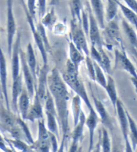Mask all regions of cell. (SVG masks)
<instances>
[{
	"instance_id": "25",
	"label": "cell",
	"mask_w": 137,
	"mask_h": 152,
	"mask_svg": "<svg viewBox=\"0 0 137 152\" xmlns=\"http://www.w3.org/2000/svg\"><path fill=\"white\" fill-rule=\"evenodd\" d=\"M104 88H105V91H106L107 94H108V97H109L111 104L113 105L114 108H115V105H116V102L118 98L115 80L111 77V75H108V78L106 80V84H105Z\"/></svg>"
},
{
	"instance_id": "32",
	"label": "cell",
	"mask_w": 137,
	"mask_h": 152,
	"mask_svg": "<svg viewBox=\"0 0 137 152\" xmlns=\"http://www.w3.org/2000/svg\"><path fill=\"white\" fill-rule=\"evenodd\" d=\"M45 114L47 117V128L48 131L53 133L58 137V124H57L56 116H55L53 114L49 113V112H45Z\"/></svg>"
},
{
	"instance_id": "21",
	"label": "cell",
	"mask_w": 137,
	"mask_h": 152,
	"mask_svg": "<svg viewBox=\"0 0 137 152\" xmlns=\"http://www.w3.org/2000/svg\"><path fill=\"white\" fill-rule=\"evenodd\" d=\"M69 60L74 65L76 69L78 70L81 63L85 60V57L84 56V53L80 51L72 42H69Z\"/></svg>"
},
{
	"instance_id": "19",
	"label": "cell",
	"mask_w": 137,
	"mask_h": 152,
	"mask_svg": "<svg viewBox=\"0 0 137 152\" xmlns=\"http://www.w3.org/2000/svg\"><path fill=\"white\" fill-rule=\"evenodd\" d=\"M22 74H20L18 78L13 80L12 84V94H11V107L13 109L14 112L16 113L18 112V101L23 89V82H22Z\"/></svg>"
},
{
	"instance_id": "52",
	"label": "cell",
	"mask_w": 137,
	"mask_h": 152,
	"mask_svg": "<svg viewBox=\"0 0 137 152\" xmlns=\"http://www.w3.org/2000/svg\"><path fill=\"white\" fill-rule=\"evenodd\" d=\"M60 2V0H51L49 5H51V6H55V5H57Z\"/></svg>"
},
{
	"instance_id": "49",
	"label": "cell",
	"mask_w": 137,
	"mask_h": 152,
	"mask_svg": "<svg viewBox=\"0 0 137 152\" xmlns=\"http://www.w3.org/2000/svg\"><path fill=\"white\" fill-rule=\"evenodd\" d=\"M5 148H6V145L5 144V140H4L2 135L0 134V149L3 151Z\"/></svg>"
},
{
	"instance_id": "50",
	"label": "cell",
	"mask_w": 137,
	"mask_h": 152,
	"mask_svg": "<svg viewBox=\"0 0 137 152\" xmlns=\"http://www.w3.org/2000/svg\"><path fill=\"white\" fill-rule=\"evenodd\" d=\"M130 81H132L133 84L134 89H135L136 93L137 94V77H131Z\"/></svg>"
},
{
	"instance_id": "41",
	"label": "cell",
	"mask_w": 137,
	"mask_h": 152,
	"mask_svg": "<svg viewBox=\"0 0 137 152\" xmlns=\"http://www.w3.org/2000/svg\"><path fill=\"white\" fill-rule=\"evenodd\" d=\"M81 26H82L83 30H84V33H85L86 36L88 37L89 33V18H88V13L87 12H85L84 9L83 8L82 12H81Z\"/></svg>"
},
{
	"instance_id": "17",
	"label": "cell",
	"mask_w": 137,
	"mask_h": 152,
	"mask_svg": "<svg viewBox=\"0 0 137 152\" xmlns=\"http://www.w3.org/2000/svg\"><path fill=\"white\" fill-rule=\"evenodd\" d=\"M92 98L94 102V106L96 108V112L98 114L100 118V121H101L102 124L104 125L106 128L108 129H111V119L110 118L109 115H108V112L105 109V106H104L103 103L97 98L94 96V94L92 93Z\"/></svg>"
},
{
	"instance_id": "5",
	"label": "cell",
	"mask_w": 137,
	"mask_h": 152,
	"mask_svg": "<svg viewBox=\"0 0 137 152\" xmlns=\"http://www.w3.org/2000/svg\"><path fill=\"white\" fill-rule=\"evenodd\" d=\"M17 25L13 11V0H7V45L8 53L11 57L14 39L16 34Z\"/></svg>"
},
{
	"instance_id": "10",
	"label": "cell",
	"mask_w": 137,
	"mask_h": 152,
	"mask_svg": "<svg viewBox=\"0 0 137 152\" xmlns=\"http://www.w3.org/2000/svg\"><path fill=\"white\" fill-rule=\"evenodd\" d=\"M7 78H8V72H7L6 59L2 51V48L0 47V88L2 91V98L5 101V106L10 110L8 88H7Z\"/></svg>"
},
{
	"instance_id": "36",
	"label": "cell",
	"mask_w": 137,
	"mask_h": 152,
	"mask_svg": "<svg viewBox=\"0 0 137 152\" xmlns=\"http://www.w3.org/2000/svg\"><path fill=\"white\" fill-rule=\"evenodd\" d=\"M45 112H49L51 114H53L55 116H56V108H55V104L54 101H53V97H52L51 94L49 92L48 90L47 91V95L45 97Z\"/></svg>"
},
{
	"instance_id": "4",
	"label": "cell",
	"mask_w": 137,
	"mask_h": 152,
	"mask_svg": "<svg viewBox=\"0 0 137 152\" xmlns=\"http://www.w3.org/2000/svg\"><path fill=\"white\" fill-rule=\"evenodd\" d=\"M103 29L104 40L106 42V47L109 50H111L114 46H122L119 25L115 18L109 22H107V25H105V27Z\"/></svg>"
},
{
	"instance_id": "18",
	"label": "cell",
	"mask_w": 137,
	"mask_h": 152,
	"mask_svg": "<svg viewBox=\"0 0 137 152\" xmlns=\"http://www.w3.org/2000/svg\"><path fill=\"white\" fill-rule=\"evenodd\" d=\"M90 8L97 20L99 26L101 29L105 27V14L104 7L102 0H90Z\"/></svg>"
},
{
	"instance_id": "46",
	"label": "cell",
	"mask_w": 137,
	"mask_h": 152,
	"mask_svg": "<svg viewBox=\"0 0 137 152\" xmlns=\"http://www.w3.org/2000/svg\"><path fill=\"white\" fill-rule=\"evenodd\" d=\"M79 143L77 142H73L72 141V145L70 146V151L69 152H80V147H79Z\"/></svg>"
},
{
	"instance_id": "58",
	"label": "cell",
	"mask_w": 137,
	"mask_h": 152,
	"mask_svg": "<svg viewBox=\"0 0 137 152\" xmlns=\"http://www.w3.org/2000/svg\"><path fill=\"white\" fill-rule=\"evenodd\" d=\"M0 152H1V151H0Z\"/></svg>"
},
{
	"instance_id": "9",
	"label": "cell",
	"mask_w": 137,
	"mask_h": 152,
	"mask_svg": "<svg viewBox=\"0 0 137 152\" xmlns=\"http://www.w3.org/2000/svg\"><path fill=\"white\" fill-rule=\"evenodd\" d=\"M24 10L25 12H26V18H27L28 23L29 25V27L31 29V32L32 33V36H33V39L35 42H36V46L39 48V51L41 53V55H42V60H43V65H48V56H47V50L45 48V44H44L43 40L41 38L40 35L39 34V32L36 30V26L34 23V19L32 16L30 15V14L28 12L27 8L26 6H24Z\"/></svg>"
},
{
	"instance_id": "24",
	"label": "cell",
	"mask_w": 137,
	"mask_h": 152,
	"mask_svg": "<svg viewBox=\"0 0 137 152\" xmlns=\"http://www.w3.org/2000/svg\"><path fill=\"white\" fill-rule=\"evenodd\" d=\"M85 115L84 112H81L79 121L78 122L77 125L74 126V129L72 133V141L73 142H81L83 139V133H84V127L85 125Z\"/></svg>"
},
{
	"instance_id": "28",
	"label": "cell",
	"mask_w": 137,
	"mask_h": 152,
	"mask_svg": "<svg viewBox=\"0 0 137 152\" xmlns=\"http://www.w3.org/2000/svg\"><path fill=\"white\" fill-rule=\"evenodd\" d=\"M72 111H73V124L74 126H76L79 121V118L81 113L82 112L81 110V99L78 95L74 96L72 99Z\"/></svg>"
},
{
	"instance_id": "34",
	"label": "cell",
	"mask_w": 137,
	"mask_h": 152,
	"mask_svg": "<svg viewBox=\"0 0 137 152\" xmlns=\"http://www.w3.org/2000/svg\"><path fill=\"white\" fill-rule=\"evenodd\" d=\"M94 69H95V81L101 86L102 88H105L106 84V78L104 74L103 69L99 66L96 62L94 61Z\"/></svg>"
},
{
	"instance_id": "39",
	"label": "cell",
	"mask_w": 137,
	"mask_h": 152,
	"mask_svg": "<svg viewBox=\"0 0 137 152\" xmlns=\"http://www.w3.org/2000/svg\"><path fill=\"white\" fill-rule=\"evenodd\" d=\"M84 61H85L86 66H87L89 77L92 81H95V69H94V60L91 59L90 56H86Z\"/></svg>"
},
{
	"instance_id": "40",
	"label": "cell",
	"mask_w": 137,
	"mask_h": 152,
	"mask_svg": "<svg viewBox=\"0 0 137 152\" xmlns=\"http://www.w3.org/2000/svg\"><path fill=\"white\" fill-rule=\"evenodd\" d=\"M90 57H91V59H92L94 62H96V63L101 67V55H100V51H99L98 49H97L95 46L93 45H91V46H90Z\"/></svg>"
},
{
	"instance_id": "1",
	"label": "cell",
	"mask_w": 137,
	"mask_h": 152,
	"mask_svg": "<svg viewBox=\"0 0 137 152\" xmlns=\"http://www.w3.org/2000/svg\"><path fill=\"white\" fill-rule=\"evenodd\" d=\"M48 91L51 94L54 101L56 112V119L60 124L63 138L66 139L70 132L69 125V102L70 94L67 86L63 81L58 70L53 69L50 75L48 76Z\"/></svg>"
},
{
	"instance_id": "47",
	"label": "cell",
	"mask_w": 137,
	"mask_h": 152,
	"mask_svg": "<svg viewBox=\"0 0 137 152\" xmlns=\"http://www.w3.org/2000/svg\"><path fill=\"white\" fill-rule=\"evenodd\" d=\"M124 142H125V152H134V150L133 149L132 145H131L130 139H127Z\"/></svg>"
},
{
	"instance_id": "43",
	"label": "cell",
	"mask_w": 137,
	"mask_h": 152,
	"mask_svg": "<svg viewBox=\"0 0 137 152\" xmlns=\"http://www.w3.org/2000/svg\"><path fill=\"white\" fill-rule=\"evenodd\" d=\"M36 0H27V4H26V8H27L28 12L30 14L31 16L33 18H35L36 19Z\"/></svg>"
},
{
	"instance_id": "22",
	"label": "cell",
	"mask_w": 137,
	"mask_h": 152,
	"mask_svg": "<svg viewBox=\"0 0 137 152\" xmlns=\"http://www.w3.org/2000/svg\"><path fill=\"white\" fill-rule=\"evenodd\" d=\"M26 54V60L27 63L29 68L32 72L33 78L35 81L36 82L37 80V72H36V54L34 52L33 48H32L31 43H28L27 47H26V52L25 53Z\"/></svg>"
},
{
	"instance_id": "42",
	"label": "cell",
	"mask_w": 137,
	"mask_h": 152,
	"mask_svg": "<svg viewBox=\"0 0 137 152\" xmlns=\"http://www.w3.org/2000/svg\"><path fill=\"white\" fill-rule=\"evenodd\" d=\"M49 138H50L51 151V152H56L59 148L57 136L53 134V133L49 132Z\"/></svg>"
},
{
	"instance_id": "23",
	"label": "cell",
	"mask_w": 137,
	"mask_h": 152,
	"mask_svg": "<svg viewBox=\"0 0 137 152\" xmlns=\"http://www.w3.org/2000/svg\"><path fill=\"white\" fill-rule=\"evenodd\" d=\"M121 24L130 43L132 45V48L137 50V34L134 27L131 26V24L127 20L124 19H123L121 21Z\"/></svg>"
},
{
	"instance_id": "29",
	"label": "cell",
	"mask_w": 137,
	"mask_h": 152,
	"mask_svg": "<svg viewBox=\"0 0 137 152\" xmlns=\"http://www.w3.org/2000/svg\"><path fill=\"white\" fill-rule=\"evenodd\" d=\"M42 21H40L45 27H47L48 29H51L53 27L54 24L56 23V17L55 15L54 8H51L48 13H45V15L42 17Z\"/></svg>"
},
{
	"instance_id": "7",
	"label": "cell",
	"mask_w": 137,
	"mask_h": 152,
	"mask_svg": "<svg viewBox=\"0 0 137 152\" xmlns=\"http://www.w3.org/2000/svg\"><path fill=\"white\" fill-rule=\"evenodd\" d=\"M114 70H123L130 75L131 77H137V71L124 51L115 50Z\"/></svg>"
},
{
	"instance_id": "26",
	"label": "cell",
	"mask_w": 137,
	"mask_h": 152,
	"mask_svg": "<svg viewBox=\"0 0 137 152\" xmlns=\"http://www.w3.org/2000/svg\"><path fill=\"white\" fill-rule=\"evenodd\" d=\"M70 8L72 15V20L78 21L81 23V12L83 10L82 1L81 0H70Z\"/></svg>"
},
{
	"instance_id": "16",
	"label": "cell",
	"mask_w": 137,
	"mask_h": 152,
	"mask_svg": "<svg viewBox=\"0 0 137 152\" xmlns=\"http://www.w3.org/2000/svg\"><path fill=\"white\" fill-rule=\"evenodd\" d=\"M41 119H43V106H42V102H41L40 99L36 94L33 104L32 106L29 107L26 120L34 122L36 120L39 121Z\"/></svg>"
},
{
	"instance_id": "54",
	"label": "cell",
	"mask_w": 137,
	"mask_h": 152,
	"mask_svg": "<svg viewBox=\"0 0 137 152\" xmlns=\"http://www.w3.org/2000/svg\"><path fill=\"white\" fill-rule=\"evenodd\" d=\"M131 52H132L133 55V57H135L136 60H137V50H136V49L134 48H131Z\"/></svg>"
},
{
	"instance_id": "44",
	"label": "cell",
	"mask_w": 137,
	"mask_h": 152,
	"mask_svg": "<svg viewBox=\"0 0 137 152\" xmlns=\"http://www.w3.org/2000/svg\"><path fill=\"white\" fill-rule=\"evenodd\" d=\"M38 12L41 19L46 13V0H38Z\"/></svg>"
},
{
	"instance_id": "6",
	"label": "cell",
	"mask_w": 137,
	"mask_h": 152,
	"mask_svg": "<svg viewBox=\"0 0 137 152\" xmlns=\"http://www.w3.org/2000/svg\"><path fill=\"white\" fill-rule=\"evenodd\" d=\"M87 8L89 18L88 38H90L91 45H94L98 50H100V48H103L104 45L103 39L101 34H100V26H99L97 20H96L95 17L93 14L91 8L88 4L87 5Z\"/></svg>"
},
{
	"instance_id": "38",
	"label": "cell",
	"mask_w": 137,
	"mask_h": 152,
	"mask_svg": "<svg viewBox=\"0 0 137 152\" xmlns=\"http://www.w3.org/2000/svg\"><path fill=\"white\" fill-rule=\"evenodd\" d=\"M36 30L37 32H39V34L40 35L41 38L43 40L44 44H45V48H46V50L48 51L50 50L51 47H50V44H49V42H48V36L47 34H46V30H45V27L42 25V23L41 22L38 23L36 24Z\"/></svg>"
},
{
	"instance_id": "45",
	"label": "cell",
	"mask_w": 137,
	"mask_h": 152,
	"mask_svg": "<svg viewBox=\"0 0 137 152\" xmlns=\"http://www.w3.org/2000/svg\"><path fill=\"white\" fill-rule=\"evenodd\" d=\"M124 1L126 3V6L137 15V0H124Z\"/></svg>"
},
{
	"instance_id": "3",
	"label": "cell",
	"mask_w": 137,
	"mask_h": 152,
	"mask_svg": "<svg viewBox=\"0 0 137 152\" xmlns=\"http://www.w3.org/2000/svg\"><path fill=\"white\" fill-rule=\"evenodd\" d=\"M70 39L71 42L75 45L80 51L84 55L90 56V50L87 45L86 35L83 30L81 23L78 21L71 20V29H70Z\"/></svg>"
},
{
	"instance_id": "13",
	"label": "cell",
	"mask_w": 137,
	"mask_h": 152,
	"mask_svg": "<svg viewBox=\"0 0 137 152\" xmlns=\"http://www.w3.org/2000/svg\"><path fill=\"white\" fill-rule=\"evenodd\" d=\"M0 124L1 129L10 132L17 125V116L11 113V111L5 108L2 103L0 104Z\"/></svg>"
},
{
	"instance_id": "14",
	"label": "cell",
	"mask_w": 137,
	"mask_h": 152,
	"mask_svg": "<svg viewBox=\"0 0 137 152\" xmlns=\"http://www.w3.org/2000/svg\"><path fill=\"white\" fill-rule=\"evenodd\" d=\"M48 64L43 65L40 69L38 80L37 88H36V94H37L42 104L45 102V97L48 91Z\"/></svg>"
},
{
	"instance_id": "37",
	"label": "cell",
	"mask_w": 137,
	"mask_h": 152,
	"mask_svg": "<svg viewBox=\"0 0 137 152\" xmlns=\"http://www.w3.org/2000/svg\"><path fill=\"white\" fill-rule=\"evenodd\" d=\"M14 148H17L21 152H32V148L26 144V142H23L21 139H7Z\"/></svg>"
},
{
	"instance_id": "56",
	"label": "cell",
	"mask_w": 137,
	"mask_h": 152,
	"mask_svg": "<svg viewBox=\"0 0 137 152\" xmlns=\"http://www.w3.org/2000/svg\"><path fill=\"white\" fill-rule=\"evenodd\" d=\"M1 98H2V94H1V92H0V104L2 103V100H1Z\"/></svg>"
},
{
	"instance_id": "2",
	"label": "cell",
	"mask_w": 137,
	"mask_h": 152,
	"mask_svg": "<svg viewBox=\"0 0 137 152\" xmlns=\"http://www.w3.org/2000/svg\"><path fill=\"white\" fill-rule=\"evenodd\" d=\"M61 77L65 84L69 86L75 93L76 95L81 98V100L84 101V104L88 108L89 110L94 108V106L89 99L84 83L79 78L78 70L76 69L74 65L70 60L66 61V70L63 72Z\"/></svg>"
},
{
	"instance_id": "12",
	"label": "cell",
	"mask_w": 137,
	"mask_h": 152,
	"mask_svg": "<svg viewBox=\"0 0 137 152\" xmlns=\"http://www.w3.org/2000/svg\"><path fill=\"white\" fill-rule=\"evenodd\" d=\"M99 121V118L97 115L95 108H92L89 110V115L87 118H86L85 125L88 128L89 132V145L87 152H91L94 147V135L95 130L97 129V124Z\"/></svg>"
},
{
	"instance_id": "27",
	"label": "cell",
	"mask_w": 137,
	"mask_h": 152,
	"mask_svg": "<svg viewBox=\"0 0 137 152\" xmlns=\"http://www.w3.org/2000/svg\"><path fill=\"white\" fill-rule=\"evenodd\" d=\"M127 116L128 125H129V139H131V145L133 150L137 148V124L131 117L129 112L127 111Z\"/></svg>"
},
{
	"instance_id": "48",
	"label": "cell",
	"mask_w": 137,
	"mask_h": 152,
	"mask_svg": "<svg viewBox=\"0 0 137 152\" xmlns=\"http://www.w3.org/2000/svg\"><path fill=\"white\" fill-rule=\"evenodd\" d=\"M66 139H62L61 143H60V145L59 146L58 150H57V151H56V152H64V150H65V142H66Z\"/></svg>"
},
{
	"instance_id": "30",
	"label": "cell",
	"mask_w": 137,
	"mask_h": 152,
	"mask_svg": "<svg viewBox=\"0 0 137 152\" xmlns=\"http://www.w3.org/2000/svg\"><path fill=\"white\" fill-rule=\"evenodd\" d=\"M100 139L101 142V147L103 152H111V140H110L109 134L106 128H102V133L100 131Z\"/></svg>"
},
{
	"instance_id": "20",
	"label": "cell",
	"mask_w": 137,
	"mask_h": 152,
	"mask_svg": "<svg viewBox=\"0 0 137 152\" xmlns=\"http://www.w3.org/2000/svg\"><path fill=\"white\" fill-rule=\"evenodd\" d=\"M29 100L30 97L28 94L27 91L26 89H23L18 101V112H20L21 115V118L23 120L25 121L27 116L28 112L29 109Z\"/></svg>"
},
{
	"instance_id": "8",
	"label": "cell",
	"mask_w": 137,
	"mask_h": 152,
	"mask_svg": "<svg viewBox=\"0 0 137 152\" xmlns=\"http://www.w3.org/2000/svg\"><path fill=\"white\" fill-rule=\"evenodd\" d=\"M20 60H21V69H22L23 72L22 75H23L26 87V91H27L28 94H29L31 99L33 97L35 90H36V81L34 80L32 72L29 69L27 63H26L25 52L23 51L21 49L20 50Z\"/></svg>"
},
{
	"instance_id": "31",
	"label": "cell",
	"mask_w": 137,
	"mask_h": 152,
	"mask_svg": "<svg viewBox=\"0 0 137 152\" xmlns=\"http://www.w3.org/2000/svg\"><path fill=\"white\" fill-rule=\"evenodd\" d=\"M118 10V5L116 0H107L106 15H105L107 22H109L116 18Z\"/></svg>"
},
{
	"instance_id": "53",
	"label": "cell",
	"mask_w": 137,
	"mask_h": 152,
	"mask_svg": "<svg viewBox=\"0 0 137 152\" xmlns=\"http://www.w3.org/2000/svg\"><path fill=\"white\" fill-rule=\"evenodd\" d=\"M111 152H121V149L119 148V147L116 144H115L113 145V149Z\"/></svg>"
},
{
	"instance_id": "35",
	"label": "cell",
	"mask_w": 137,
	"mask_h": 152,
	"mask_svg": "<svg viewBox=\"0 0 137 152\" xmlns=\"http://www.w3.org/2000/svg\"><path fill=\"white\" fill-rule=\"evenodd\" d=\"M101 55V60H102V66L101 68L105 71L107 74L110 75L111 72V60H110L109 57L107 55V53H105L104 50L103 48H102L99 50Z\"/></svg>"
},
{
	"instance_id": "55",
	"label": "cell",
	"mask_w": 137,
	"mask_h": 152,
	"mask_svg": "<svg viewBox=\"0 0 137 152\" xmlns=\"http://www.w3.org/2000/svg\"><path fill=\"white\" fill-rule=\"evenodd\" d=\"M3 151L4 152H16L14 149L10 148H8V147L5 148L3 150Z\"/></svg>"
},
{
	"instance_id": "51",
	"label": "cell",
	"mask_w": 137,
	"mask_h": 152,
	"mask_svg": "<svg viewBox=\"0 0 137 152\" xmlns=\"http://www.w3.org/2000/svg\"><path fill=\"white\" fill-rule=\"evenodd\" d=\"M91 152H101V142H100H100L97 144V145L95 147H94V149H93Z\"/></svg>"
},
{
	"instance_id": "57",
	"label": "cell",
	"mask_w": 137,
	"mask_h": 152,
	"mask_svg": "<svg viewBox=\"0 0 137 152\" xmlns=\"http://www.w3.org/2000/svg\"><path fill=\"white\" fill-rule=\"evenodd\" d=\"M0 92H1V94H2V91H1V88H0Z\"/></svg>"
},
{
	"instance_id": "33",
	"label": "cell",
	"mask_w": 137,
	"mask_h": 152,
	"mask_svg": "<svg viewBox=\"0 0 137 152\" xmlns=\"http://www.w3.org/2000/svg\"><path fill=\"white\" fill-rule=\"evenodd\" d=\"M17 124H18L19 127L21 128V129L22 130L23 133V136H24V137L26 139V141H27L29 143H30V144H33L34 140L33 139H32V134H31L29 127H28L27 125L26 124L24 121L23 120L22 118H19V117H17Z\"/></svg>"
},
{
	"instance_id": "11",
	"label": "cell",
	"mask_w": 137,
	"mask_h": 152,
	"mask_svg": "<svg viewBox=\"0 0 137 152\" xmlns=\"http://www.w3.org/2000/svg\"><path fill=\"white\" fill-rule=\"evenodd\" d=\"M21 34L18 33L16 40L14 42L12 51H11V75L12 80H15L20 75L21 60H20V50H21Z\"/></svg>"
},
{
	"instance_id": "15",
	"label": "cell",
	"mask_w": 137,
	"mask_h": 152,
	"mask_svg": "<svg viewBox=\"0 0 137 152\" xmlns=\"http://www.w3.org/2000/svg\"><path fill=\"white\" fill-rule=\"evenodd\" d=\"M115 110L118 114L121 133H122V136L125 141L129 139V125H128L127 116V110H125L123 102L119 99L117 100Z\"/></svg>"
}]
</instances>
